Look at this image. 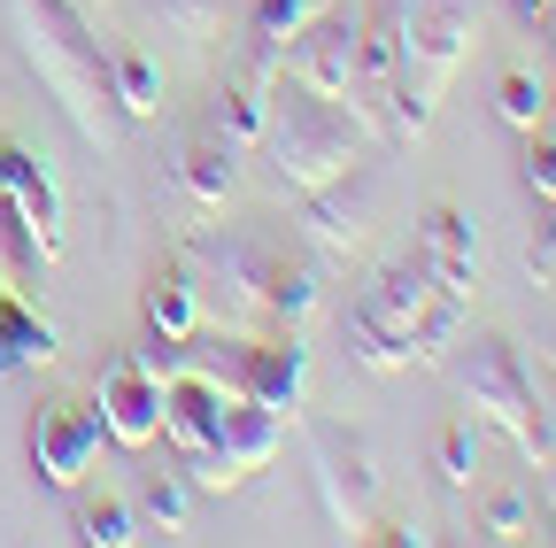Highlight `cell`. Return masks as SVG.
Listing matches in <instances>:
<instances>
[{
	"mask_svg": "<svg viewBox=\"0 0 556 548\" xmlns=\"http://www.w3.org/2000/svg\"><path fill=\"white\" fill-rule=\"evenodd\" d=\"M186 479L178 471H148V479H139V518H148L155 533H186Z\"/></svg>",
	"mask_w": 556,
	"mask_h": 548,
	"instance_id": "83f0119b",
	"label": "cell"
},
{
	"mask_svg": "<svg viewBox=\"0 0 556 548\" xmlns=\"http://www.w3.org/2000/svg\"><path fill=\"white\" fill-rule=\"evenodd\" d=\"M548 371H556V332H548Z\"/></svg>",
	"mask_w": 556,
	"mask_h": 548,
	"instance_id": "d590c367",
	"label": "cell"
},
{
	"mask_svg": "<svg viewBox=\"0 0 556 548\" xmlns=\"http://www.w3.org/2000/svg\"><path fill=\"white\" fill-rule=\"evenodd\" d=\"M518 178H526V193L556 201V131H526V148H518Z\"/></svg>",
	"mask_w": 556,
	"mask_h": 548,
	"instance_id": "4dcf8cb0",
	"label": "cell"
},
{
	"mask_svg": "<svg viewBox=\"0 0 556 548\" xmlns=\"http://www.w3.org/2000/svg\"><path fill=\"white\" fill-rule=\"evenodd\" d=\"M54 324L24 302V294H9L0 286V371H39V364H54Z\"/></svg>",
	"mask_w": 556,
	"mask_h": 548,
	"instance_id": "7402d4cb",
	"label": "cell"
},
{
	"mask_svg": "<svg viewBox=\"0 0 556 548\" xmlns=\"http://www.w3.org/2000/svg\"><path fill=\"white\" fill-rule=\"evenodd\" d=\"M548 425H556V409H548Z\"/></svg>",
	"mask_w": 556,
	"mask_h": 548,
	"instance_id": "8d00e7d4",
	"label": "cell"
},
{
	"mask_svg": "<svg viewBox=\"0 0 556 548\" xmlns=\"http://www.w3.org/2000/svg\"><path fill=\"white\" fill-rule=\"evenodd\" d=\"M225 16H232V0H155V24L178 31L186 47H208L225 31Z\"/></svg>",
	"mask_w": 556,
	"mask_h": 548,
	"instance_id": "484cf974",
	"label": "cell"
},
{
	"mask_svg": "<svg viewBox=\"0 0 556 548\" xmlns=\"http://www.w3.org/2000/svg\"><path fill=\"white\" fill-rule=\"evenodd\" d=\"M417 255H426V270H433V286H441V294H456V302L479 294V232H471L464 209L433 201L426 225H417Z\"/></svg>",
	"mask_w": 556,
	"mask_h": 548,
	"instance_id": "9a60e30c",
	"label": "cell"
},
{
	"mask_svg": "<svg viewBox=\"0 0 556 548\" xmlns=\"http://www.w3.org/2000/svg\"><path fill=\"white\" fill-rule=\"evenodd\" d=\"M101 456V409L86 402H47L31 418V479L54 495H78V479Z\"/></svg>",
	"mask_w": 556,
	"mask_h": 548,
	"instance_id": "30bf717a",
	"label": "cell"
},
{
	"mask_svg": "<svg viewBox=\"0 0 556 548\" xmlns=\"http://www.w3.org/2000/svg\"><path fill=\"white\" fill-rule=\"evenodd\" d=\"M309 463H317V495H325L332 525L364 540V525L379 518V495H387L371 441H364V433H348V425H325V418H317V425H309Z\"/></svg>",
	"mask_w": 556,
	"mask_h": 548,
	"instance_id": "52a82bcc",
	"label": "cell"
},
{
	"mask_svg": "<svg viewBox=\"0 0 556 548\" xmlns=\"http://www.w3.org/2000/svg\"><path fill=\"white\" fill-rule=\"evenodd\" d=\"M109 93H116L124 124L163 116V62L148 47H109Z\"/></svg>",
	"mask_w": 556,
	"mask_h": 548,
	"instance_id": "cb8c5ba5",
	"label": "cell"
},
{
	"mask_svg": "<svg viewBox=\"0 0 556 548\" xmlns=\"http://www.w3.org/2000/svg\"><path fill=\"white\" fill-rule=\"evenodd\" d=\"M541 9H548V0H518V16H526V24H533V16H541Z\"/></svg>",
	"mask_w": 556,
	"mask_h": 548,
	"instance_id": "836d02e7",
	"label": "cell"
},
{
	"mask_svg": "<svg viewBox=\"0 0 556 548\" xmlns=\"http://www.w3.org/2000/svg\"><path fill=\"white\" fill-rule=\"evenodd\" d=\"M278 71H287V86H302V93H317V101H348V109H356V24L325 9V16L287 47Z\"/></svg>",
	"mask_w": 556,
	"mask_h": 548,
	"instance_id": "7c38bea8",
	"label": "cell"
},
{
	"mask_svg": "<svg viewBox=\"0 0 556 548\" xmlns=\"http://www.w3.org/2000/svg\"><path fill=\"white\" fill-rule=\"evenodd\" d=\"M495 116L518 131V140H526V131H541V124H548V93H541V78H533V71H503V78H495Z\"/></svg>",
	"mask_w": 556,
	"mask_h": 548,
	"instance_id": "d4e9b609",
	"label": "cell"
},
{
	"mask_svg": "<svg viewBox=\"0 0 556 548\" xmlns=\"http://www.w3.org/2000/svg\"><path fill=\"white\" fill-rule=\"evenodd\" d=\"M548 510H556V463H548Z\"/></svg>",
	"mask_w": 556,
	"mask_h": 548,
	"instance_id": "e575fe53",
	"label": "cell"
},
{
	"mask_svg": "<svg viewBox=\"0 0 556 548\" xmlns=\"http://www.w3.org/2000/svg\"><path fill=\"white\" fill-rule=\"evenodd\" d=\"M148 340H163V348H186V340H201V294H193V279H186V263L170 255L155 279H148Z\"/></svg>",
	"mask_w": 556,
	"mask_h": 548,
	"instance_id": "ffe728a7",
	"label": "cell"
},
{
	"mask_svg": "<svg viewBox=\"0 0 556 548\" xmlns=\"http://www.w3.org/2000/svg\"><path fill=\"white\" fill-rule=\"evenodd\" d=\"M325 9H332V0H248V9H240V24H248V62L278 78L287 47H294V39H302Z\"/></svg>",
	"mask_w": 556,
	"mask_h": 548,
	"instance_id": "d6986e66",
	"label": "cell"
},
{
	"mask_svg": "<svg viewBox=\"0 0 556 548\" xmlns=\"http://www.w3.org/2000/svg\"><path fill=\"white\" fill-rule=\"evenodd\" d=\"M232 386L248 402L278 409V418H302V402H309V348H302V332H255V340H240Z\"/></svg>",
	"mask_w": 556,
	"mask_h": 548,
	"instance_id": "8fae6325",
	"label": "cell"
},
{
	"mask_svg": "<svg viewBox=\"0 0 556 548\" xmlns=\"http://www.w3.org/2000/svg\"><path fill=\"white\" fill-rule=\"evenodd\" d=\"M317 302H325V270L309 255L278 247V263H270V332H302L317 317Z\"/></svg>",
	"mask_w": 556,
	"mask_h": 548,
	"instance_id": "603a6c76",
	"label": "cell"
},
{
	"mask_svg": "<svg viewBox=\"0 0 556 548\" xmlns=\"http://www.w3.org/2000/svg\"><path fill=\"white\" fill-rule=\"evenodd\" d=\"M225 402H232V386L193 371V364L163 379V441L178 448V463L208 456V441H217V425H225Z\"/></svg>",
	"mask_w": 556,
	"mask_h": 548,
	"instance_id": "5bb4252c",
	"label": "cell"
},
{
	"mask_svg": "<svg viewBox=\"0 0 556 548\" xmlns=\"http://www.w3.org/2000/svg\"><path fill=\"white\" fill-rule=\"evenodd\" d=\"M533 270H541V279H548V270H556V209H548V225H541V247H533Z\"/></svg>",
	"mask_w": 556,
	"mask_h": 548,
	"instance_id": "1f68e13d",
	"label": "cell"
},
{
	"mask_svg": "<svg viewBox=\"0 0 556 548\" xmlns=\"http://www.w3.org/2000/svg\"><path fill=\"white\" fill-rule=\"evenodd\" d=\"M70 540H86V548H131V540H139V518H131L124 502H78Z\"/></svg>",
	"mask_w": 556,
	"mask_h": 548,
	"instance_id": "4316f807",
	"label": "cell"
},
{
	"mask_svg": "<svg viewBox=\"0 0 556 548\" xmlns=\"http://www.w3.org/2000/svg\"><path fill=\"white\" fill-rule=\"evenodd\" d=\"M0 193H9L16 217L62 255V186H54V170H47L39 155H24L16 140H0Z\"/></svg>",
	"mask_w": 556,
	"mask_h": 548,
	"instance_id": "e0dca14e",
	"label": "cell"
},
{
	"mask_svg": "<svg viewBox=\"0 0 556 548\" xmlns=\"http://www.w3.org/2000/svg\"><path fill=\"white\" fill-rule=\"evenodd\" d=\"M93 409H101V441H116V448H148V441L163 433V379L139 364V356H116V364L101 371Z\"/></svg>",
	"mask_w": 556,
	"mask_h": 548,
	"instance_id": "4fadbf2b",
	"label": "cell"
},
{
	"mask_svg": "<svg viewBox=\"0 0 556 548\" xmlns=\"http://www.w3.org/2000/svg\"><path fill=\"white\" fill-rule=\"evenodd\" d=\"M217 140H232L240 155L263 148V124H270V71H255V62H240V71L217 78V93H208V116H201Z\"/></svg>",
	"mask_w": 556,
	"mask_h": 548,
	"instance_id": "2e32d148",
	"label": "cell"
},
{
	"mask_svg": "<svg viewBox=\"0 0 556 548\" xmlns=\"http://www.w3.org/2000/svg\"><path fill=\"white\" fill-rule=\"evenodd\" d=\"M379 201H387V178H379L371 155H364V163H348L340 178H325V186L302 193V232H309L325 255H348V247H364V240H371Z\"/></svg>",
	"mask_w": 556,
	"mask_h": 548,
	"instance_id": "ba28073f",
	"label": "cell"
},
{
	"mask_svg": "<svg viewBox=\"0 0 556 548\" xmlns=\"http://www.w3.org/2000/svg\"><path fill=\"white\" fill-rule=\"evenodd\" d=\"M9 16H16L24 62L54 93V109L70 116V131H78L86 148H116L124 140V109L109 93V47L86 24V9L78 0H9Z\"/></svg>",
	"mask_w": 556,
	"mask_h": 548,
	"instance_id": "6da1fadb",
	"label": "cell"
},
{
	"mask_svg": "<svg viewBox=\"0 0 556 548\" xmlns=\"http://www.w3.org/2000/svg\"><path fill=\"white\" fill-rule=\"evenodd\" d=\"M371 155V124L348 109V101H317L302 86H278L270 93V124H263V163L287 193H309L325 178H340L348 163Z\"/></svg>",
	"mask_w": 556,
	"mask_h": 548,
	"instance_id": "3957f363",
	"label": "cell"
},
{
	"mask_svg": "<svg viewBox=\"0 0 556 548\" xmlns=\"http://www.w3.org/2000/svg\"><path fill=\"white\" fill-rule=\"evenodd\" d=\"M178 193L193 201V209H217V201H232V186H240V148L232 140H217L208 124H193V140L178 148Z\"/></svg>",
	"mask_w": 556,
	"mask_h": 548,
	"instance_id": "ac0fdd59",
	"label": "cell"
},
{
	"mask_svg": "<svg viewBox=\"0 0 556 548\" xmlns=\"http://www.w3.org/2000/svg\"><path fill=\"white\" fill-rule=\"evenodd\" d=\"M186 279L201 294V317L232 332V340H255L270 332V263H278V240L263 232H193L178 247Z\"/></svg>",
	"mask_w": 556,
	"mask_h": 548,
	"instance_id": "277c9868",
	"label": "cell"
},
{
	"mask_svg": "<svg viewBox=\"0 0 556 548\" xmlns=\"http://www.w3.org/2000/svg\"><path fill=\"white\" fill-rule=\"evenodd\" d=\"M278 441H287V418H278V409H263V402H248V394H232L217 441H208V456L186 463V471L201 479V487H240V479H255V471L278 456Z\"/></svg>",
	"mask_w": 556,
	"mask_h": 548,
	"instance_id": "9c48e42d",
	"label": "cell"
},
{
	"mask_svg": "<svg viewBox=\"0 0 556 548\" xmlns=\"http://www.w3.org/2000/svg\"><path fill=\"white\" fill-rule=\"evenodd\" d=\"M47 270H54V247H47V240L16 217V201L0 193V286L31 302V294L47 286Z\"/></svg>",
	"mask_w": 556,
	"mask_h": 548,
	"instance_id": "44dd1931",
	"label": "cell"
},
{
	"mask_svg": "<svg viewBox=\"0 0 556 548\" xmlns=\"http://www.w3.org/2000/svg\"><path fill=\"white\" fill-rule=\"evenodd\" d=\"M479 540H533V502L518 487H495L479 502Z\"/></svg>",
	"mask_w": 556,
	"mask_h": 548,
	"instance_id": "f546056e",
	"label": "cell"
},
{
	"mask_svg": "<svg viewBox=\"0 0 556 548\" xmlns=\"http://www.w3.org/2000/svg\"><path fill=\"white\" fill-rule=\"evenodd\" d=\"M533 31H541V39H548V47H556V0H548V9H541V16H533Z\"/></svg>",
	"mask_w": 556,
	"mask_h": 548,
	"instance_id": "d6a6232c",
	"label": "cell"
},
{
	"mask_svg": "<svg viewBox=\"0 0 556 548\" xmlns=\"http://www.w3.org/2000/svg\"><path fill=\"white\" fill-rule=\"evenodd\" d=\"M479 47L471 0H409L402 54H394V93H387V140H426V124L456 78V62Z\"/></svg>",
	"mask_w": 556,
	"mask_h": 548,
	"instance_id": "7a4b0ae2",
	"label": "cell"
},
{
	"mask_svg": "<svg viewBox=\"0 0 556 548\" xmlns=\"http://www.w3.org/2000/svg\"><path fill=\"white\" fill-rule=\"evenodd\" d=\"M433 471H441V487H471V471H479V418L441 425V441H433Z\"/></svg>",
	"mask_w": 556,
	"mask_h": 548,
	"instance_id": "f1b7e54d",
	"label": "cell"
},
{
	"mask_svg": "<svg viewBox=\"0 0 556 548\" xmlns=\"http://www.w3.org/2000/svg\"><path fill=\"white\" fill-rule=\"evenodd\" d=\"M456 394H464V418L479 425H503L533 463H556V425H548V402L533 394V371L518 364V348L503 332H479L471 356L456 364Z\"/></svg>",
	"mask_w": 556,
	"mask_h": 548,
	"instance_id": "8992f818",
	"label": "cell"
},
{
	"mask_svg": "<svg viewBox=\"0 0 556 548\" xmlns=\"http://www.w3.org/2000/svg\"><path fill=\"white\" fill-rule=\"evenodd\" d=\"M441 302V286H433V270H426V255H402V263H387L379 279L348 302V356H356L364 371H379V379H394V371H409L417 364V317H426Z\"/></svg>",
	"mask_w": 556,
	"mask_h": 548,
	"instance_id": "5b68a950",
	"label": "cell"
},
{
	"mask_svg": "<svg viewBox=\"0 0 556 548\" xmlns=\"http://www.w3.org/2000/svg\"><path fill=\"white\" fill-rule=\"evenodd\" d=\"M548 116H556V109H548Z\"/></svg>",
	"mask_w": 556,
	"mask_h": 548,
	"instance_id": "74e56055",
	"label": "cell"
}]
</instances>
